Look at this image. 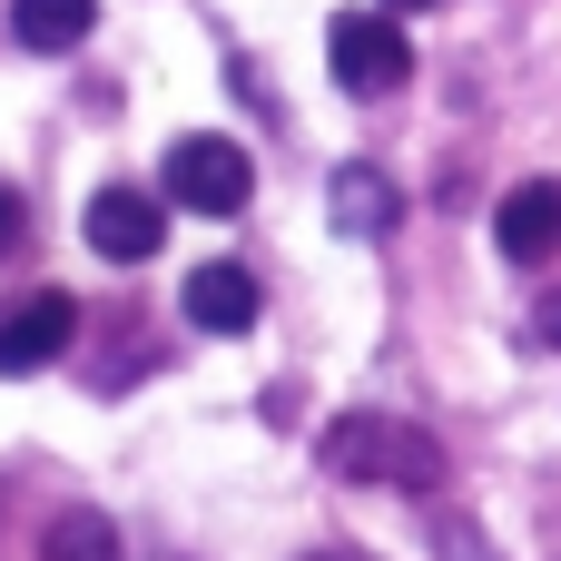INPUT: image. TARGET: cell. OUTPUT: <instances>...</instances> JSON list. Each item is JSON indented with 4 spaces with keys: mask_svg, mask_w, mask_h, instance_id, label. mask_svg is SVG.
<instances>
[{
    "mask_svg": "<svg viewBox=\"0 0 561 561\" xmlns=\"http://www.w3.org/2000/svg\"><path fill=\"white\" fill-rule=\"evenodd\" d=\"M542 335H552V345H561V286H552V296H542Z\"/></svg>",
    "mask_w": 561,
    "mask_h": 561,
    "instance_id": "cell-12",
    "label": "cell"
},
{
    "mask_svg": "<svg viewBox=\"0 0 561 561\" xmlns=\"http://www.w3.org/2000/svg\"><path fill=\"white\" fill-rule=\"evenodd\" d=\"M79 237H89L108 266H148V256L168 247V207H158L148 187H99V197L79 207Z\"/></svg>",
    "mask_w": 561,
    "mask_h": 561,
    "instance_id": "cell-4",
    "label": "cell"
},
{
    "mask_svg": "<svg viewBox=\"0 0 561 561\" xmlns=\"http://www.w3.org/2000/svg\"><path fill=\"white\" fill-rule=\"evenodd\" d=\"M325 463L355 473V483H404V493H434V483H444L434 434H414V424H394V414H345V424L325 434Z\"/></svg>",
    "mask_w": 561,
    "mask_h": 561,
    "instance_id": "cell-1",
    "label": "cell"
},
{
    "mask_svg": "<svg viewBox=\"0 0 561 561\" xmlns=\"http://www.w3.org/2000/svg\"><path fill=\"white\" fill-rule=\"evenodd\" d=\"M69 335H79V296H59V286L0 306V375H39V365H59Z\"/></svg>",
    "mask_w": 561,
    "mask_h": 561,
    "instance_id": "cell-5",
    "label": "cell"
},
{
    "mask_svg": "<svg viewBox=\"0 0 561 561\" xmlns=\"http://www.w3.org/2000/svg\"><path fill=\"white\" fill-rule=\"evenodd\" d=\"M89 20H99V0H10V30H20V49H79L89 39Z\"/></svg>",
    "mask_w": 561,
    "mask_h": 561,
    "instance_id": "cell-9",
    "label": "cell"
},
{
    "mask_svg": "<svg viewBox=\"0 0 561 561\" xmlns=\"http://www.w3.org/2000/svg\"><path fill=\"white\" fill-rule=\"evenodd\" d=\"M325 69H335V89L385 99V89L414 79V39H404V20H385V10H335V20H325Z\"/></svg>",
    "mask_w": 561,
    "mask_h": 561,
    "instance_id": "cell-2",
    "label": "cell"
},
{
    "mask_svg": "<svg viewBox=\"0 0 561 561\" xmlns=\"http://www.w3.org/2000/svg\"><path fill=\"white\" fill-rule=\"evenodd\" d=\"M168 197L197 207V217H237L256 197V158L237 138H178L168 148Z\"/></svg>",
    "mask_w": 561,
    "mask_h": 561,
    "instance_id": "cell-3",
    "label": "cell"
},
{
    "mask_svg": "<svg viewBox=\"0 0 561 561\" xmlns=\"http://www.w3.org/2000/svg\"><path fill=\"white\" fill-rule=\"evenodd\" d=\"M39 561H118V533H108V513H59L49 523V542H39Z\"/></svg>",
    "mask_w": 561,
    "mask_h": 561,
    "instance_id": "cell-10",
    "label": "cell"
},
{
    "mask_svg": "<svg viewBox=\"0 0 561 561\" xmlns=\"http://www.w3.org/2000/svg\"><path fill=\"white\" fill-rule=\"evenodd\" d=\"M385 10H424V0H385Z\"/></svg>",
    "mask_w": 561,
    "mask_h": 561,
    "instance_id": "cell-13",
    "label": "cell"
},
{
    "mask_svg": "<svg viewBox=\"0 0 561 561\" xmlns=\"http://www.w3.org/2000/svg\"><path fill=\"white\" fill-rule=\"evenodd\" d=\"M325 207H335V227H345V237H385V227H394V187H385L365 158H355V168H335Z\"/></svg>",
    "mask_w": 561,
    "mask_h": 561,
    "instance_id": "cell-8",
    "label": "cell"
},
{
    "mask_svg": "<svg viewBox=\"0 0 561 561\" xmlns=\"http://www.w3.org/2000/svg\"><path fill=\"white\" fill-rule=\"evenodd\" d=\"M256 306H266V296H256V276H247V266H227V256L187 276V325H197V335H247V325H256Z\"/></svg>",
    "mask_w": 561,
    "mask_h": 561,
    "instance_id": "cell-7",
    "label": "cell"
},
{
    "mask_svg": "<svg viewBox=\"0 0 561 561\" xmlns=\"http://www.w3.org/2000/svg\"><path fill=\"white\" fill-rule=\"evenodd\" d=\"M493 247L513 266H552L561 256V178H523L503 207H493Z\"/></svg>",
    "mask_w": 561,
    "mask_h": 561,
    "instance_id": "cell-6",
    "label": "cell"
},
{
    "mask_svg": "<svg viewBox=\"0 0 561 561\" xmlns=\"http://www.w3.org/2000/svg\"><path fill=\"white\" fill-rule=\"evenodd\" d=\"M20 237H30V207H20V187H0V256H10Z\"/></svg>",
    "mask_w": 561,
    "mask_h": 561,
    "instance_id": "cell-11",
    "label": "cell"
}]
</instances>
